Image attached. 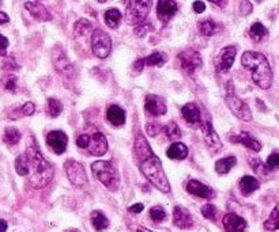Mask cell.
<instances>
[{
    "label": "cell",
    "mask_w": 279,
    "mask_h": 232,
    "mask_svg": "<svg viewBox=\"0 0 279 232\" xmlns=\"http://www.w3.org/2000/svg\"><path fill=\"white\" fill-rule=\"evenodd\" d=\"M26 159L29 166V185L33 189L45 188L52 181L55 171L39 151L34 137H31L26 147Z\"/></svg>",
    "instance_id": "obj_1"
},
{
    "label": "cell",
    "mask_w": 279,
    "mask_h": 232,
    "mask_svg": "<svg viewBox=\"0 0 279 232\" xmlns=\"http://www.w3.org/2000/svg\"><path fill=\"white\" fill-rule=\"evenodd\" d=\"M243 66L252 72L253 83L263 90H268L274 82V75L267 57L260 52H245L241 57Z\"/></svg>",
    "instance_id": "obj_2"
},
{
    "label": "cell",
    "mask_w": 279,
    "mask_h": 232,
    "mask_svg": "<svg viewBox=\"0 0 279 232\" xmlns=\"http://www.w3.org/2000/svg\"><path fill=\"white\" fill-rule=\"evenodd\" d=\"M139 168L142 171L148 182L154 185L158 190H161L162 193H169L170 192V184L168 178L165 176V171L162 168L161 160L154 155L151 158L146 159L143 162H140Z\"/></svg>",
    "instance_id": "obj_3"
},
{
    "label": "cell",
    "mask_w": 279,
    "mask_h": 232,
    "mask_svg": "<svg viewBox=\"0 0 279 232\" xmlns=\"http://www.w3.org/2000/svg\"><path fill=\"white\" fill-rule=\"evenodd\" d=\"M92 171L105 188L109 189L110 192L117 190L120 185V176L116 166H113L112 163L106 160H97L92 164Z\"/></svg>",
    "instance_id": "obj_4"
},
{
    "label": "cell",
    "mask_w": 279,
    "mask_h": 232,
    "mask_svg": "<svg viewBox=\"0 0 279 232\" xmlns=\"http://www.w3.org/2000/svg\"><path fill=\"white\" fill-rule=\"evenodd\" d=\"M151 9V0H131L127 7V21L131 25L143 23Z\"/></svg>",
    "instance_id": "obj_5"
},
{
    "label": "cell",
    "mask_w": 279,
    "mask_h": 232,
    "mask_svg": "<svg viewBox=\"0 0 279 232\" xmlns=\"http://www.w3.org/2000/svg\"><path fill=\"white\" fill-rule=\"evenodd\" d=\"M229 86L230 87L227 88L226 94V103L229 106V109L231 110V113L234 114L237 119H240L241 121H245V123H249L252 120V113H251L248 105L244 101H241L240 98L233 92L231 84H229Z\"/></svg>",
    "instance_id": "obj_6"
},
{
    "label": "cell",
    "mask_w": 279,
    "mask_h": 232,
    "mask_svg": "<svg viewBox=\"0 0 279 232\" xmlns=\"http://www.w3.org/2000/svg\"><path fill=\"white\" fill-rule=\"evenodd\" d=\"M92 50L98 59H106L112 50V40L105 31L94 30L92 35Z\"/></svg>",
    "instance_id": "obj_7"
},
{
    "label": "cell",
    "mask_w": 279,
    "mask_h": 232,
    "mask_svg": "<svg viewBox=\"0 0 279 232\" xmlns=\"http://www.w3.org/2000/svg\"><path fill=\"white\" fill-rule=\"evenodd\" d=\"M64 168H66L67 177L68 180L76 188H83L88 185V176H86V171H85V167L81 164L76 160H67L66 164H64Z\"/></svg>",
    "instance_id": "obj_8"
},
{
    "label": "cell",
    "mask_w": 279,
    "mask_h": 232,
    "mask_svg": "<svg viewBox=\"0 0 279 232\" xmlns=\"http://www.w3.org/2000/svg\"><path fill=\"white\" fill-rule=\"evenodd\" d=\"M179 60L181 63L183 70L189 75L193 74L202 66L201 54L193 49H185L181 53H179Z\"/></svg>",
    "instance_id": "obj_9"
},
{
    "label": "cell",
    "mask_w": 279,
    "mask_h": 232,
    "mask_svg": "<svg viewBox=\"0 0 279 232\" xmlns=\"http://www.w3.org/2000/svg\"><path fill=\"white\" fill-rule=\"evenodd\" d=\"M202 135H203V139H205L206 144L211 151H218V149L222 148V143H221V139L217 135V132L214 129L213 124H211V120L207 117L206 120L202 121Z\"/></svg>",
    "instance_id": "obj_10"
},
{
    "label": "cell",
    "mask_w": 279,
    "mask_h": 232,
    "mask_svg": "<svg viewBox=\"0 0 279 232\" xmlns=\"http://www.w3.org/2000/svg\"><path fill=\"white\" fill-rule=\"evenodd\" d=\"M48 145L53 149V152L57 155L66 152L67 144H68V137L64 132L61 131H52L47 137Z\"/></svg>",
    "instance_id": "obj_11"
},
{
    "label": "cell",
    "mask_w": 279,
    "mask_h": 232,
    "mask_svg": "<svg viewBox=\"0 0 279 232\" xmlns=\"http://www.w3.org/2000/svg\"><path fill=\"white\" fill-rule=\"evenodd\" d=\"M89 152L94 156H102L108 151V141L106 137L101 132H94L93 136H90V144L88 147Z\"/></svg>",
    "instance_id": "obj_12"
},
{
    "label": "cell",
    "mask_w": 279,
    "mask_h": 232,
    "mask_svg": "<svg viewBox=\"0 0 279 232\" xmlns=\"http://www.w3.org/2000/svg\"><path fill=\"white\" fill-rule=\"evenodd\" d=\"M144 109L154 117L164 115L166 113V105L162 98L157 95H147L144 99Z\"/></svg>",
    "instance_id": "obj_13"
},
{
    "label": "cell",
    "mask_w": 279,
    "mask_h": 232,
    "mask_svg": "<svg viewBox=\"0 0 279 232\" xmlns=\"http://www.w3.org/2000/svg\"><path fill=\"white\" fill-rule=\"evenodd\" d=\"M177 13V3L175 0H160L157 5L158 18L162 22H168Z\"/></svg>",
    "instance_id": "obj_14"
},
{
    "label": "cell",
    "mask_w": 279,
    "mask_h": 232,
    "mask_svg": "<svg viewBox=\"0 0 279 232\" xmlns=\"http://www.w3.org/2000/svg\"><path fill=\"white\" fill-rule=\"evenodd\" d=\"M223 228L226 232H244L247 221L235 213H227L223 217Z\"/></svg>",
    "instance_id": "obj_15"
},
{
    "label": "cell",
    "mask_w": 279,
    "mask_h": 232,
    "mask_svg": "<svg viewBox=\"0 0 279 232\" xmlns=\"http://www.w3.org/2000/svg\"><path fill=\"white\" fill-rule=\"evenodd\" d=\"M173 223L176 227L181 228V229H188L193 225V220H192L191 213L185 208L176 206L173 210Z\"/></svg>",
    "instance_id": "obj_16"
},
{
    "label": "cell",
    "mask_w": 279,
    "mask_h": 232,
    "mask_svg": "<svg viewBox=\"0 0 279 232\" xmlns=\"http://www.w3.org/2000/svg\"><path fill=\"white\" fill-rule=\"evenodd\" d=\"M187 192L199 198H206V200H210V198L214 197L213 189H210L207 185L202 184V182L196 180H191L188 182Z\"/></svg>",
    "instance_id": "obj_17"
},
{
    "label": "cell",
    "mask_w": 279,
    "mask_h": 232,
    "mask_svg": "<svg viewBox=\"0 0 279 232\" xmlns=\"http://www.w3.org/2000/svg\"><path fill=\"white\" fill-rule=\"evenodd\" d=\"M235 53H237L235 46H226L225 49H222V50H221V54H219L217 70L222 71V72H226V71L230 70V67L233 66V63H234Z\"/></svg>",
    "instance_id": "obj_18"
},
{
    "label": "cell",
    "mask_w": 279,
    "mask_h": 232,
    "mask_svg": "<svg viewBox=\"0 0 279 232\" xmlns=\"http://www.w3.org/2000/svg\"><path fill=\"white\" fill-rule=\"evenodd\" d=\"M25 9L31 14V17L35 18L37 21H41V22H48L52 19V15L49 13L48 10L45 9V6H43L41 3H37V2H26L25 3Z\"/></svg>",
    "instance_id": "obj_19"
},
{
    "label": "cell",
    "mask_w": 279,
    "mask_h": 232,
    "mask_svg": "<svg viewBox=\"0 0 279 232\" xmlns=\"http://www.w3.org/2000/svg\"><path fill=\"white\" fill-rule=\"evenodd\" d=\"M53 64H55V68L57 70V72L64 76H70L72 74V70L74 67L70 63V60L67 59V56L63 53V50H60L59 53H53Z\"/></svg>",
    "instance_id": "obj_20"
},
{
    "label": "cell",
    "mask_w": 279,
    "mask_h": 232,
    "mask_svg": "<svg viewBox=\"0 0 279 232\" xmlns=\"http://www.w3.org/2000/svg\"><path fill=\"white\" fill-rule=\"evenodd\" d=\"M135 155L136 158L139 159V162H143L146 159L154 156L153 149L142 135H138L135 139Z\"/></svg>",
    "instance_id": "obj_21"
},
{
    "label": "cell",
    "mask_w": 279,
    "mask_h": 232,
    "mask_svg": "<svg viewBox=\"0 0 279 232\" xmlns=\"http://www.w3.org/2000/svg\"><path fill=\"white\" fill-rule=\"evenodd\" d=\"M230 140L233 143H240V144L245 145L247 148L252 149L255 152H259L260 149H262V144L256 140V139H253L248 135V133H240V135H230Z\"/></svg>",
    "instance_id": "obj_22"
},
{
    "label": "cell",
    "mask_w": 279,
    "mask_h": 232,
    "mask_svg": "<svg viewBox=\"0 0 279 232\" xmlns=\"http://www.w3.org/2000/svg\"><path fill=\"white\" fill-rule=\"evenodd\" d=\"M181 114H183L184 120L187 121L188 124H197L201 123L202 114L201 110L195 103H187L181 107Z\"/></svg>",
    "instance_id": "obj_23"
},
{
    "label": "cell",
    "mask_w": 279,
    "mask_h": 232,
    "mask_svg": "<svg viewBox=\"0 0 279 232\" xmlns=\"http://www.w3.org/2000/svg\"><path fill=\"white\" fill-rule=\"evenodd\" d=\"M106 119L113 127H122L126 123V111L117 105H112L106 111Z\"/></svg>",
    "instance_id": "obj_24"
},
{
    "label": "cell",
    "mask_w": 279,
    "mask_h": 232,
    "mask_svg": "<svg viewBox=\"0 0 279 232\" xmlns=\"http://www.w3.org/2000/svg\"><path fill=\"white\" fill-rule=\"evenodd\" d=\"M166 155H168V158L173 159V160H183L188 156L187 145L183 143H175L168 148Z\"/></svg>",
    "instance_id": "obj_25"
},
{
    "label": "cell",
    "mask_w": 279,
    "mask_h": 232,
    "mask_svg": "<svg viewBox=\"0 0 279 232\" xmlns=\"http://www.w3.org/2000/svg\"><path fill=\"white\" fill-rule=\"evenodd\" d=\"M260 188V184H259V181L256 178H253L251 176H245L241 178L240 181V190L241 193L244 194V196H249V194H252L255 190Z\"/></svg>",
    "instance_id": "obj_26"
},
{
    "label": "cell",
    "mask_w": 279,
    "mask_h": 232,
    "mask_svg": "<svg viewBox=\"0 0 279 232\" xmlns=\"http://www.w3.org/2000/svg\"><path fill=\"white\" fill-rule=\"evenodd\" d=\"M90 220H92L93 227L96 228L97 231H104L109 227V220L108 217L101 212V210H94L90 215Z\"/></svg>",
    "instance_id": "obj_27"
},
{
    "label": "cell",
    "mask_w": 279,
    "mask_h": 232,
    "mask_svg": "<svg viewBox=\"0 0 279 232\" xmlns=\"http://www.w3.org/2000/svg\"><path fill=\"white\" fill-rule=\"evenodd\" d=\"M122 13L117 9H109L106 10L104 14L105 23L110 27V29H116L118 26V23L122 22Z\"/></svg>",
    "instance_id": "obj_28"
},
{
    "label": "cell",
    "mask_w": 279,
    "mask_h": 232,
    "mask_svg": "<svg viewBox=\"0 0 279 232\" xmlns=\"http://www.w3.org/2000/svg\"><path fill=\"white\" fill-rule=\"evenodd\" d=\"M235 163H237V159L234 156H227V158L219 159L218 162L215 163V170H217L218 174L223 176V174H227L235 166Z\"/></svg>",
    "instance_id": "obj_29"
},
{
    "label": "cell",
    "mask_w": 279,
    "mask_h": 232,
    "mask_svg": "<svg viewBox=\"0 0 279 232\" xmlns=\"http://www.w3.org/2000/svg\"><path fill=\"white\" fill-rule=\"evenodd\" d=\"M166 57L164 53L161 52H154L150 56L144 57L143 64L144 67H162L165 64Z\"/></svg>",
    "instance_id": "obj_30"
},
{
    "label": "cell",
    "mask_w": 279,
    "mask_h": 232,
    "mask_svg": "<svg viewBox=\"0 0 279 232\" xmlns=\"http://www.w3.org/2000/svg\"><path fill=\"white\" fill-rule=\"evenodd\" d=\"M268 34V30L263 26L262 22H255L249 29V35L253 41H262Z\"/></svg>",
    "instance_id": "obj_31"
},
{
    "label": "cell",
    "mask_w": 279,
    "mask_h": 232,
    "mask_svg": "<svg viewBox=\"0 0 279 232\" xmlns=\"http://www.w3.org/2000/svg\"><path fill=\"white\" fill-rule=\"evenodd\" d=\"M164 133L172 141H177L181 139V131H180V128L177 127L176 123L166 124L165 127H164Z\"/></svg>",
    "instance_id": "obj_32"
},
{
    "label": "cell",
    "mask_w": 279,
    "mask_h": 232,
    "mask_svg": "<svg viewBox=\"0 0 279 232\" xmlns=\"http://www.w3.org/2000/svg\"><path fill=\"white\" fill-rule=\"evenodd\" d=\"M21 140V132L15 129V128H7L3 136V141L7 145H15Z\"/></svg>",
    "instance_id": "obj_33"
},
{
    "label": "cell",
    "mask_w": 279,
    "mask_h": 232,
    "mask_svg": "<svg viewBox=\"0 0 279 232\" xmlns=\"http://www.w3.org/2000/svg\"><path fill=\"white\" fill-rule=\"evenodd\" d=\"M63 111V105H61L60 101H57L55 98H49L48 103H47V113L51 117H59L60 113Z\"/></svg>",
    "instance_id": "obj_34"
},
{
    "label": "cell",
    "mask_w": 279,
    "mask_h": 232,
    "mask_svg": "<svg viewBox=\"0 0 279 232\" xmlns=\"http://www.w3.org/2000/svg\"><path fill=\"white\" fill-rule=\"evenodd\" d=\"M199 31H201L202 35L205 37H211L213 34H215L217 31V25L211 19H206V21H202L199 23Z\"/></svg>",
    "instance_id": "obj_35"
},
{
    "label": "cell",
    "mask_w": 279,
    "mask_h": 232,
    "mask_svg": "<svg viewBox=\"0 0 279 232\" xmlns=\"http://www.w3.org/2000/svg\"><path fill=\"white\" fill-rule=\"evenodd\" d=\"M279 228V213H278V206H275L272 212H271L270 217L264 223V229L267 231H276Z\"/></svg>",
    "instance_id": "obj_36"
},
{
    "label": "cell",
    "mask_w": 279,
    "mask_h": 232,
    "mask_svg": "<svg viewBox=\"0 0 279 232\" xmlns=\"http://www.w3.org/2000/svg\"><path fill=\"white\" fill-rule=\"evenodd\" d=\"M74 31L76 35H86L92 31V23L88 19H79L74 25Z\"/></svg>",
    "instance_id": "obj_37"
},
{
    "label": "cell",
    "mask_w": 279,
    "mask_h": 232,
    "mask_svg": "<svg viewBox=\"0 0 279 232\" xmlns=\"http://www.w3.org/2000/svg\"><path fill=\"white\" fill-rule=\"evenodd\" d=\"M15 170L19 176H27V171H29V166H27V159L26 155H21L18 156L17 160H15Z\"/></svg>",
    "instance_id": "obj_38"
},
{
    "label": "cell",
    "mask_w": 279,
    "mask_h": 232,
    "mask_svg": "<svg viewBox=\"0 0 279 232\" xmlns=\"http://www.w3.org/2000/svg\"><path fill=\"white\" fill-rule=\"evenodd\" d=\"M150 217H151V220L155 221V223H161V221H164L166 217L165 209H164L162 206H154V208L150 209Z\"/></svg>",
    "instance_id": "obj_39"
},
{
    "label": "cell",
    "mask_w": 279,
    "mask_h": 232,
    "mask_svg": "<svg viewBox=\"0 0 279 232\" xmlns=\"http://www.w3.org/2000/svg\"><path fill=\"white\" fill-rule=\"evenodd\" d=\"M2 83L5 86V88L7 91L14 92L17 90V76H14V75H7L5 76L3 79H2Z\"/></svg>",
    "instance_id": "obj_40"
},
{
    "label": "cell",
    "mask_w": 279,
    "mask_h": 232,
    "mask_svg": "<svg viewBox=\"0 0 279 232\" xmlns=\"http://www.w3.org/2000/svg\"><path fill=\"white\" fill-rule=\"evenodd\" d=\"M202 215L205 216L206 219L209 220H215V216H217V209L213 204H206V205L202 206Z\"/></svg>",
    "instance_id": "obj_41"
},
{
    "label": "cell",
    "mask_w": 279,
    "mask_h": 232,
    "mask_svg": "<svg viewBox=\"0 0 279 232\" xmlns=\"http://www.w3.org/2000/svg\"><path fill=\"white\" fill-rule=\"evenodd\" d=\"M21 109V115H25V117H27V115H33L35 111V106L33 102H27V103H25V105L22 106V107H19Z\"/></svg>",
    "instance_id": "obj_42"
},
{
    "label": "cell",
    "mask_w": 279,
    "mask_h": 232,
    "mask_svg": "<svg viewBox=\"0 0 279 232\" xmlns=\"http://www.w3.org/2000/svg\"><path fill=\"white\" fill-rule=\"evenodd\" d=\"M266 166L268 167V168H271V170H274V168H276V167L279 166V155H278V152H274L272 155H270V156H268V159H267Z\"/></svg>",
    "instance_id": "obj_43"
},
{
    "label": "cell",
    "mask_w": 279,
    "mask_h": 232,
    "mask_svg": "<svg viewBox=\"0 0 279 232\" xmlns=\"http://www.w3.org/2000/svg\"><path fill=\"white\" fill-rule=\"evenodd\" d=\"M89 144H90V135H88V133L81 135V136L78 137V140H76V145H78L79 148L88 149Z\"/></svg>",
    "instance_id": "obj_44"
},
{
    "label": "cell",
    "mask_w": 279,
    "mask_h": 232,
    "mask_svg": "<svg viewBox=\"0 0 279 232\" xmlns=\"http://www.w3.org/2000/svg\"><path fill=\"white\" fill-rule=\"evenodd\" d=\"M240 13L241 15H249L252 13V5L249 0H243L240 5Z\"/></svg>",
    "instance_id": "obj_45"
},
{
    "label": "cell",
    "mask_w": 279,
    "mask_h": 232,
    "mask_svg": "<svg viewBox=\"0 0 279 232\" xmlns=\"http://www.w3.org/2000/svg\"><path fill=\"white\" fill-rule=\"evenodd\" d=\"M151 29V25H147V23H139L138 27L135 29V34L138 37H143L146 33H148V30Z\"/></svg>",
    "instance_id": "obj_46"
},
{
    "label": "cell",
    "mask_w": 279,
    "mask_h": 232,
    "mask_svg": "<svg viewBox=\"0 0 279 232\" xmlns=\"http://www.w3.org/2000/svg\"><path fill=\"white\" fill-rule=\"evenodd\" d=\"M251 166H252L253 171L255 172H262L263 176H264V167H263V163L260 162V159H251Z\"/></svg>",
    "instance_id": "obj_47"
},
{
    "label": "cell",
    "mask_w": 279,
    "mask_h": 232,
    "mask_svg": "<svg viewBox=\"0 0 279 232\" xmlns=\"http://www.w3.org/2000/svg\"><path fill=\"white\" fill-rule=\"evenodd\" d=\"M3 68L5 70H18V64L15 63L13 57H9V59H6V62L3 63Z\"/></svg>",
    "instance_id": "obj_48"
},
{
    "label": "cell",
    "mask_w": 279,
    "mask_h": 232,
    "mask_svg": "<svg viewBox=\"0 0 279 232\" xmlns=\"http://www.w3.org/2000/svg\"><path fill=\"white\" fill-rule=\"evenodd\" d=\"M146 132L148 133V136H157V133L160 132V128L155 124H147L146 125Z\"/></svg>",
    "instance_id": "obj_49"
},
{
    "label": "cell",
    "mask_w": 279,
    "mask_h": 232,
    "mask_svg": "<svg viewBox=\"0 0 279 232\" xmlns=\"http://www.w3.org/2000/svg\"><path fill=\"white\" fill-rule=\"evenodd\" d=\"M9 48V40L5 35L0 34V54H6V50Z\"/></svg>",
    "instance_id": "obj_50"
},
{
    "label": "cell",
    "mask_w": 279,
    "mask_h": 232,
    "mask_svg": "<svg viewBox=\"0 0 279 232\" xmlns=\"http://www.w3.org/2000/svg\"><path fill=\"white\" fill-rule=\"evenodd\" d=\"M193 10H195V13L196 14H202L206 10V6L203 2L201 0H196L195 3H193Z\"/></svg>",
    "instance_id": "obj_51"
},
{
    "label": "cell",
    "mask_w": 279,
    "mask_h": 232,
    "mask_svg": "<svg viewBox=\"0 0 279 232\" xmlns=\"http://www.w3.org/2000/svg\"><path fill=\"white\" fill-rule=\"evenodd\" d=\"M143 209H144L143 204H140V202L139 204H134V205H131L130 208H128V210H130L131 213H140Z\"/></svg>",
    "instance_id": "obj_52"
},
{
    "label": "cell",
    "mask_w": 279,
    "mask_h": 232,
    "mask_svg": "<svg viewBox=\"0 0 279 232\" xmlns=\"http://www.w3.org/2000/svg\"><path fill=\"white\" fill-rule=\"evenodd\" d=\"M143 59H138L135 63H134V70L136 71V72H142V70H143Z\"/></svg>",
    "instance_id": "obj_53"
},
{
    "label": "cell",
    "mask_w": 279,
    "mask_h": 232,
    "mask_svg": "<svg viewBox=\"0 0 279 232\" xmlns=\"http://www.w3.org/2000/svg\"><path fill=\"white\" fill-rule=\"evenodd\" d=\"M10 21L9 15L3 11H0V25H3V23H7Z\"/></svg>",
    "instance_id": "obj_54"
},
{
    "label": "cell",
    "mask_w": 279,
    "mask_h": 232,
    "mask_svg": "<svg viewBox=\"0 0 279 232\" xmlns=\"http://www.w3.org/2000/svg\"><path fill=\"white\" fill-rule=\"evenodd\" d=\"M7 227H9L7 221H6V220H3V219H0V232L7 231Z\"/></svg>",
    "instance_id": "obj_55"
},
{
    "label": "cell",
    "mask_w": 279,
    "mask_h": 232,
    "mask_svg": "<svg viewBox=\"0 0 279 232\" xmlns=\"http://www.w3.org/2000/svg\"><path fill=\"white\" fill-rule=\"evenodd\" d=\"M209 2L214 3V5H217L218 7H223V6L226 5V0H209Z\"/></svg>",
    "instance_id": "obj_56"
},
{
    "label": "cell",
    "mask_w": 279,
    "mask_h": 232,
    "mask_svg": "<svg viewBox=\"0 0 279 232\" xmlns=\"http://www.w3.org/2000/svg\"><path fill=\"white\" fill-rule=\"evenodd\" d=\"M135 232H153V231H150V229H147V228H144V227H138L135 229Z\"/></svg>",
    "instance_id": "obj_57"
},
{
    "label": "cell",
    "mask_w": 279,
    "mask_h": 232,
    "mask_svg": "<svg viewBox=\"0 0 279 232\" xmlns=\"http://www.w3.org/2000/svg\"><path fill=\"white\" fill-rule=\"evenodd\" d=\"M123 2V5L126 6V7H128L130 6V3H131V0H122Z\"/></svg>",
    "instance_id": "obj_58"
},
{
    "label": "cell",
    "mask_w": 279,
    "mask_h": 232,
    "mask_svg": "<svg viewBox=\"0 0 279 232\" xmlns=\"http://www.w3.org/2000/svg\"><path fill=\"white\" fill-rule=\"evenodd\" d=\"M98 2H100V3H105L106 0H98Z\"/></svg>",
    "instance_id": "obj_59"
},
{
    "label": "cell",
    "mask_w": 279,
    "mask_h": 232,
    "mask_svg": "<svg viewBox=\"0 0 279 232\" xmlns=\"http://www.w3.org/2000/svg\"><path fill=\"white\" fill-rule=\"evenodd\" d=\"M259 2H262V0H259Z\"/></svg>",
    "instance_id": "obj_60"
},
{
    "label": "cell",
    "mask_w": 279,
    "mask_h": 232,
    "mask_svg": "<svg viewBox=\"0 0 279 232\" xmlns=\"http://www.w3.org/2000/svg\"><path fill=\"white\" fill-rule=\"evenodd\" d=\"M72 232H76V231H72Z\"/></svg>",
    "instance_id": "obj_61"
}]
</instances>
